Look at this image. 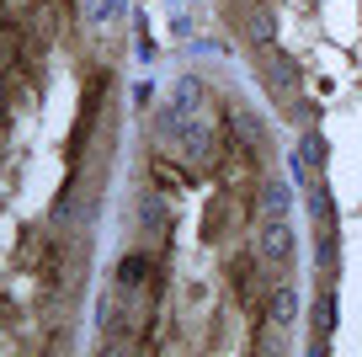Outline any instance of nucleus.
<instances>
[{
	"label": "nucleus",
	"mask_w": 362,
	"mask_h": 357,
	"mask_svg": "<svg viewBox=\"0 0 362 357\" xmlns=\"http://www.w3.org/2000/svg\"><path fill=\"white\" fill-rule=\"evenodd\" d=\"M256 251L272 261V267H277V261H288V256H293V230H288L283 219H267V230H261Z\"/></svg>",
	"instance_id": "obj_1"
},
{
	"label": "nucleus",
	"mask_w": 362,
	"mask_h": 357,
	"mask_svg": "<svg viewBox=\"0 0 362 357\" xmlns=\"http://www.w3.org/2000/svg\"><path fill=\"white\" fill-rule=\"evenodd\" d=\"M272 33H277V27H272V11L267 6H250V16H245V38L256 48H272Z\"/></svg>",
	"instance_id": "obj_2"
},
{
	"label": "nucleus",
	"mask_w": 362,
	"mask_h": 357,
	"mask_svg": "<svg viewBox=\"0 0 362 357\" xmlns=\"http://www.w3.org/2000/svg\"><path fill=\"white\" fill-rule=\"evenodd\" d=\"M293 310H298V299H293V288H288V283H283V288H272V320L288 325V320H293Z\"/></svg>",
	"instance_id": "obj_3"
}]
</instances>
